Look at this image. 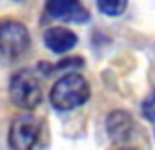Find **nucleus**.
Returning a JSON list of instances; mask_svg holds the SVG:
<instances>
[{
  "mask_svg": "<svg viewBox=\"0 0 155 150\" xmlns=\"http://www.w3.org/2000/svg\"><path fill=\"white\" fill-rule=\"evenodd\" d=\"M90 99V84L81 73H66L53 84L49 92V101L53 108L60 112L75 110Z\"/></svg>",
  "mask_w": 155,
  "mask_h": 150,
  "instance_id": "1",
  "label": "nucleus"
},
{
  "mask_svg": "<svg viewBox=\"0 0 155 150\" xmlns=\"http://www.w3.org/2000/svg\"><path fill=\"white\" fill-rule=\"evenodd\" d=\"M9 99L15 106L22 110H33L42 101V90L37 77L29 70L15 73L9 81Z\"/></svg>",
  "mask_w": 155,
  "mask_h": 150,
  "instance_id": "2",
  "label": "nucleus"
},
{
  "mask_svg": "<svg viewBox=\"0 0 155 150\" xmlns=\"http://www.w3.org/2000/svg\"><path fill=\"white\" fill-rule=\"evenodd\" d=\"M40 135V123L38 119L26 112L13 119L8 134V141L11 150H35Z\"/></svg>",
  "mask_w": 155,
  "mask_h": 150,
  "instance_id": "3",
  "label": "nucleus"
},
{
  "mask_svg": "<svg viewBox=\"0 0 155 150\" xmlns=\"http://www.w3.org/2000/svg\"><path fill=\"white\" fill-rule=\"evenodd\" d=\"M31 44L28 28L18 20L0 22V53L8 59H18Z\"/></svg>",
  "mask_w": 155,
  "mask_h": 150,
  "instance_id": "4",
  "label": "nucleus"
},
{
  "mask_svg": "<svg viewBox=\"0 0 155 150\" xmlns=\"http://www.w3.org/2000/svg\"><path fill=\"white\" fill-rule=\"evenodd\" d=\"M46 13L51 19L66 22H88L90 13L81 4V0H46Z\"/></svg>",
  "mask_w": 155,
  "mask_h": 150,
  "instance_id": "5",
  "label": "nucleus"
},
{
  "mask_svg": "<svg viewBox=\"0 0 155 150\" xmlns=\"http://www.w3.org/2000/svg\"><path fill=\"white\" fill-rule=\"evenodd\" d=\"M106 132H108L110 139L115 143H122V141L130 139V135L133 132V117L124 110L111 112L106 119Z\"/></svg>",
  "mask_w": 155,
  "mask_h": 150,
  "instance_id": "6",
  "label": "nucleus"
},
{
  "mask_svg": "<svg viewBox=\"0 0 155 150\" xmlns=\"http://www.w3.org/2000/svg\"><path fill=\"white\" fill-rule=\"evenodd\" d=\"M44 44L48 49H51L53 53H66L69 49H73L77 46V35L66 28H60V26H55V28H49L44 31Z\"/></svg>",
  "mask_w": 155,
  "mask_h": 150,
  "instance_id": "7",
  "label": "nucleus"
},
{
  "mask_svg": "<svg viewBox=\"0 0 155 150\" xmlns=\"http://www.w3.org/2000/svg\"><path fill=\"white\" fill-rule=\"evenodd\" d=\"M97 6L101 13L108 17H119L126 11L128 8V0H97Z\"/></svg>",
  "mask_w": 155,
  "mask_h": 150,
  "instance_id": "8",
  "label": "nucleus"
},
{
  "mask_svg": "<svg viewBox=\"0 0 155 150\" xmlns=\"http://www.w3.org/2000/svg\"><path fill=\"white\" fill-rule=\"evenodd\" d=\"M142 115L148 121H155V90L150 92L142 101Z\"/></svg>",
  "mask_w": 155,
  "mask_h": 150,
  "instance_id": "9",
  "label": "nucleus"
},
{
  "mask_svg": "<svg viewBox=\"0 0 155 150\" xmlns=\"http://www.w3.org/2000/svg\"><path fill=\"white\" fill-rule=\"evenodd\" d=\"M120 150H135V148H120Z\"/></svg>",
  "mask_w": 155,
  "mask_h": 150,
  "instance_id": "10",
  "label": "nucleus"
}]
</instances>
